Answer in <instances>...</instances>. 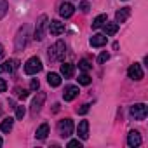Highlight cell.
Instances as JSON below:
<instances>
[{
	"label": "cell",
	"instance_id": "d6986e66",
	"mask_svg": "<svg viewBox=\"0 0 148 148\" xmlns=\"http://www.w3.org/2000/svg\"><path fill=\"white\" fill-rule=\"evenodd\" d=\"M101 28H105V33H106V37H110V35H115L117 32H119V23H105Z\"/></svg>",
	"mask_w": 148,
	"mask_h": 148
},
{
	"label": "cell",
	"instance_id": "5bb4252c",
	"mask_svg": "<svg viewBox=\"0 0 148 148\" xmlns=\"http://www.w3.org/2000/svg\"><path fill=\"white\" fill-rule=\"evenodd\" d=\"M91 45L92 47H103V45H106V35H103V33L92 35L91 37Z\"/></svg>",
	"mask_w": 148,
	"mask_h": 148
},
{
	"label": "cell",
	"instance_id": "83f0119b",
	"mask_svg": "<svg viewBox=\"0 0 148 148\" xmlns=\"http://www.w3.org/2000/svg\"><path fill=\"white\" fill-rule=\"evenodd\" d=\"M68 146H70V148H75V146L82 148V143H80L79 139H71V141H68Z\"/></svg>",
	"mask_w": 148,
	"mask_h": 148
},
{
	"label": "cell",
	"instance_id": "7402d4cb",
	"mask_svg": "<svg viewBox=\"0 0 148 148\" xmlns=\"http://www.w3.org/2000/svg\"><path fill=\"white\" fill-rule=\"evenodd\" d=\"M106 21H108L106 14H99V16H98V18L92 21V28H94V30H98V28H101V26H103Z\"/></svg>",
	"mask_w": 148,
	"mask_h": 148
},
{
	"label": "cell",
	"instance_id": "8fae6325",
	"mask_svg": "<svg viewBox=\"0 0 148 148\" xmlns=\"http://www.w3.org/2000/svg\"><path fill=\"white\" fill-rule=\"evenodd\" d=\"M49 32H51V35H61L63 32H64V23H61V21H58V19H54V21H51L49 25Z\"/></svg>",
	"mask_w": 148,
	"mask_h": 148
},
{
	"label": "cell",
	"instance_id": "277c9868",
	"mask_svg": "<svg viewBox=\"0 0 148 148\" xmlns=\"http://www.w3.org/2000/svg\"><path fill=\"white\" fill-rule=\"evenodd\" d=\"M148 115V108L145 103H138V105H132L131 106V117L134 120H145Z\"/></svg>",
	"mask_w": 148,
	"mask_h": 148
},
{
	"label": "cell",
	"instance_id": "603a6c76",
	"mask_svg": "<svg viewBox=\"0 0 148 148\" xmlns=\"http://www.w3.org/2000/svg\"><path fill=\"white\" fill-rule=\"evenodd\" d=\"M9 11V4H7V0H0V19H2Z\"/></svg>",
	"mask_w": 148,
	"mask_h": 148
},
{
	"label": "cell",
	"instance_id": "484cf974",
	"mask_svg": "<svg viewBox=\"0 0 148 148\" xmlns=\"http://www.w3.org/2000/svg\"><path fill=\"white\" fill-rule=\"evenodd\" d=\"M25 113H26V110H25L23 105H21V106H16V119H23Z\"/></svg>",
	"mask_w": 148,
	"mask_h": 148
},
{
	"label": "cell",
	"instance_id": "cb8c5ba5",
	"mask_svg": "<svg viewBox=\"0 0 148 148\" xmlns=\"http://www.w3.org/2000/svg\"><path fill=\"white\" fill-rule=\"evenodd\" d=\"M91 82H92V79H91V77L87 75V71H84L82 75L79 77V84H82V86H89Z\"/></svg>",
	"mask_w": 148,
	"mask_h": 148
},
{
	"label": "cell",
	"instance_id": "e575fe53",
	"mask_svg": "<svg viewBox=\"0 0 148 148\" xmlns=\"http://www.w3.org/2000/svg\"><path fill=\"white\" fill-rule=\"evenodd\" d=\"M2 143H4V141H2V138H0V146H2Z\"/></svg>",
	"mask_w": 148,
	"mask_h": 148
},
{
	"label": "cell",
	"instance_id": "f1b7e54d",
	"mask_svg": "<svg viewBox=\"0 0 148 148\" xmlns=\"http://www.w3.org/2000/svg\"><path fill=\"white\" fill-rule=\"evenodd\" d=\"M89 9H91L89 2H80V11L82 12H89Z\"/></svg>",
	"mask_w": 148,
	"mask_h": 148
},
{
	"label": "cell",
	"instance_id": "2e32d148",
	"mask_svg": "<svg viewBox=\"0 0 148 148\" xmlns=\"http://www.w3.org/2000/svg\"><path fill=\"white\" fill-rule=\"evenodd\" d=\"M77 132L82 139H87L89 138V122L87 120H80L79 127H77Z\"/></svg>",
	"mask_w": 148,
	"mask_h": 148
},
{
	"label": "cell",
	"instance_id": "9a60e30c",
	"mask_svg": "<svg viewBox=\"0 0 148 148\" xmlns=\"http://www.w3.org/2000/svg\"><path fill=\"white\" fill-rule=\"evenodd\" d=\"M73 73H75V66H73L71 63H63L61 64V75L64 79H71Z\"/></svg>",
	"mask_w": 148,
	"mask_h": 148
},
{
	"label": "cell",
	"instance_id": "4316f807",
	"mask_svg": "<svg viewBox=\"0 0 148 148\" xmlns=\"http://www.w3.org/2000/svg\"><path fill=\"white\" fill-rule=\"evenodd\" d=\"M108 59H110V54H108V52H106V51H103V52H101V54H99V58H98V61H99V63H101V64H103V63H106V61H108Z\"/></svg>",
	"mask_w": 148,
	"mask_h": 148
},
{
	"label": "cell",
	"instance_id": "ac0fdd59",
	"mask_svg": "<svg viewBox=\"0 0 148 148\" xmlns=\"http://www.w3.org/2000/svg\"><path fill=\"white\" fill-rule=\"evenodd\" d=\"M129 14H131V9L129 7H125V9H120V11H117L115 12V23H124L127 18H129Z\"/></svg>",
	"mask_w": 148,
	"mask_h": 148
},
{
	"label": "cell",
	"instance_id": "ffe728a7",
	"mask_svg": "<svg viewBox=\"0 0 148 148\" xmlns=\"http://www.w3.org/2000/svg\"><path fill=\"white\" fill-rule=\"evenodd\" d=\"M12 125H14V119L7 117V119L2 120V124H0V131H2V132H11L12 131Z\"/></svg>",
	"mask_w": 148,
	"mask_h": 148
},
{
	"label": "cell",
	"instance_id": "7a4b0ae2",
	"mask_svg": "<svg viewBox=\"0 0 148 148\" xmlns=\"http://www.w3.org/2000/svg\"><path fill=\"white\" fill-rule=\"evenodd\" d=\"M42 61H40V58H37V56H33V58H30L28 61H26V64H25V71H26V75H37L38 71H42Z\"/></svg>",
	"mask_w": 148,
	"mask_h": 148
},
{
	"label": "cell",
	"instance_id": "1f68e13d",
	"mask_svg": "<svg viewBox=\"0 0 148 148\" xmlns=\"http://www.w3.org/2000/svg\"><path fill=\"white\" fill-rule=\"evenodd\" d=\"M18 91V96L21 98V99H26L28 98V91H21V89H16Z\"/></svg>",
	"mask_w": 148,
	"mask_h": 148
},
{
	"label": "cell",
	"instance_id": "4dcf8cb0",
	"mask_svg": "<svg viewBox=\"0 0 148 148\" xmlns=\"http://www.w3.org/2000/svg\"><path fill=\"white\" fill-rule=\"evenodd\" d=\"M7 91V82L4 79H0V92H5Z\"/></svg>",
	"mask_w": 148,
	"mask_h": 148
},
{
	"label": "cell",
	"instance_id": "52a82bcc",
	"mask_svg": "<svg viewBox=\"0 0 148 148\" xmlns=\"http://www.w3.org/2000/svg\"><path fill=\"white\" fill-rule=\"evenodd\" d=\"M19 68V61L18 59H7L0 64V73H12L14 70Z\"/></svg>",
	"mask_w": 148,
	"mask_h": 148
},
{
	"label": "cell",
	"instance_id": "4fadbf2b",
	"mask_svg": "<svg viewBox=\"0 0 148 148\" xmlns=\"http://www.w3.org/2000/svg\"><path fill=\"white\" fill-rule=\"evenodd\" d=\"M127 145L129 146H139L141 145V134L138 132V131H131L129 134H127Z\"/></svg>",
	"mask_w": 148,
	"mask_h": 148
},
{
	"label": "cell",
	"instance_id": "9c48e42d",
	"mask_svg": "<svg viewBox=\"0 0 148 148\" xmlns=\"http://www.w3.org/2000/svg\"><path fill=\"white\" fill-rule=\"evenodd\" d=\"M45 101V92H37V96L33 98V103H32V113H38L42 110V105Z\"/></svg>",
	"mask_w": 148,
	"mask_h": 148
},
{
	"label": "cell",
	"instance_id": "d6a6232c",
	"mask_svg": "<svg viewBox=\"0 0 148 148\" xmlns=\"http://www.w3.org/2000/svg\"><path fill=\"white\" fill-rule=\"evenodd\" d=\"M77 112H79L80 115H84V113H87V112H89V105H82V106H80V108H79Z\"/></svg>",
	"mask_w": 148,
	"mask_h": 148
},
{
	"label": "cell",
	"instance_id": "ba28073f",
	"mask_svg": "<svg viewBox=\"0 0 148 148\" xmlns=\"http://www.w3.org/2000/svg\"><path fill=\"white\" fill-rule=\"evenodd\" d=\"M26 37H28V30H26V26H23V28L19 30L18 37H16V51H23V49H25V45H26Z\"/></svg>",
	"mask_w": 148,
	"mask_h": 148
},
{
	"label": "cell",
	"instance_id": "f546056e",
	"mask_svg": "<svg viewBox=\"0 0 148 148\" xmlns=\"http://www.w3.org/2000/svg\"><path fill=\"white\" fill-rule=\"evenodd\" d=\"M38 87H40V82H38L37 79H33V80H32V84H30V89H32V91H37Z\"/></svg>",
	"mask_w": 148,
	"mask_h": 148
},
{
	"label": "cell",
	"instance_id": "6da1fadb",
	"mask_svg": "<svg viewBox=\"0 0 148 148\" xmlns=\"http://www.w3.org/2000/svg\"><path fill=\"white\" fill-rule=\"evenodd\" d=\"M64 54H66V44L63 40H58L52 47H49V52H47L51 61H63Z\"/></svg>",
	"mask_w": 148,
	"mask_h": 148
},
{
	"label": "cell",
	"instance_id": "e0dca14e",
	"mask_svg": "<svg viewBox=\"0 0 148 148\" xmlns=\"http://www.w3.org/2000/svg\"><path fill=\"white\" fill-rule=\"evenodd\" d=\"M47 82H49V86L51 87H59L61 86V75H59V73H49V75H47Z\"/></svg>",
	"mask_w": 148,
	"mask_h": 148
},
{
	"label": "cell",
	"instance_id": "8992f818",
	"mask_svg": "<svg viewBox=\"0 0 148 148\" xmlns=\"http://www.w3.org/2000/svg\"><path fill=\"white\" fill-rule=\"evenodd\" d=\"M127 75H129V79H132V80H141V79H143V75H145L141 64H138V63L131 64V66H129V70H127Z\"/></svg>",
	"mask_w": 148,
	"mask_h": 148
},
{
	"label": "cell",
	"instance_id": "30bf717a",
	"mask_svg": "<svg viewBox=\"0 0 148 148\" xmlns=\"http://www.w3.org/2000/svg\"><path fill=\"white\" fill-rule=\"evenodd\" d=\"M79 87L77 86H68V87H64V92H63V99L64 101H73L77 96H79Z\"/></svg>",
	"mask_w": 148,
	"mask_h": 148
},
{
	"label": "cell",
	"instance_id": "5b68a950",
	"mask_svg": "<svg viewBox=\"0 0 148 148\" xmlns=\"http://www.w3.org/2000/svg\"><path fill=\"white\" fill-rule=\"evenodd\" d=\"M58 131H59V136H61V138H70L71 132H73V120H71V119L59 120V124H58Z\"/></svg>",
	"mask_w": 148,
	"mask_h": 148
},
{
	"label": "cell",
	"instance_id": "836d02e7",
	"mask_svg": "<svg viewBox=\"0 0 148 148\" xmlns=\"http://www.w3.org/2000/svg\"><path fill=\"white\" fill-rule=\"evenodd\" d=\"M2 56H4V45L0 44V58H2Z\"/></svg>",
	"mask_w": 148,
	"mask_h": 148
},
{
	"label": "cell",
	"instance_id": "7c38bea8",
	"mask_svg": "<svg viewBox=\"0 0 148 148\" xmlns=\"http://www.w3.org/2000/svg\"><path fill=\"white\" fill-rule=\"evenodd\" d=\"M73 12H75V7H73L70 2H64V4H61V5H59V14H61V18L68 19V18H71V16H73Z\"/></svg>",
	"mask_w": 148,
	"mask_h": 148
},
{
	"label": "cell",
	"instance_id": "d4e9b609",
	"mask_svg": "<svg viewBox=\"0 0 148 148\" xmlns=\"http://www.w3.org/2000/svg\"><path fill=\"white\" fill-rule=\"evenodd\" d=\"M91 66H92V64H91L87 59H80V61H79V68H80L82 71H89V70H91Z\"/></svg>",
	"mask_w": 148,
	"mask_h": 148
},
{
	"label": "cell",
	"instance_id": "44dd1931",
	"mask_svg": "<svg viewBox=\"0 0 148 148\" xmlns=\"http://www.w3.org/2000/svg\"><path fill=\"white\" fill-rule=\"evenodd\" d=\"M47 134H49V125H47V124H42V125L37 129L35 138H37V139H45V138H47Z\"/></svg>",
	"mask_w": 148,
	"mask_h": 148
},
{
	"label": "cell",
	"instance_id": "3957f363",
	"mask_svg": "<svg viewBox=\"0 0 148 148\" xmlns=\"http://www.w3.org/2000/svg\"><path fill=\"white\" fill-rule=\"evenodd\" d=\"M49 19H47V16L45 14H42L40 18H38V21H37V26H35V35H33V38L35 40H44V35H45V28H47V23Z\"/></svg>",
	"mask_w": 148,
	"mask_h": 148
}]
</instances>
